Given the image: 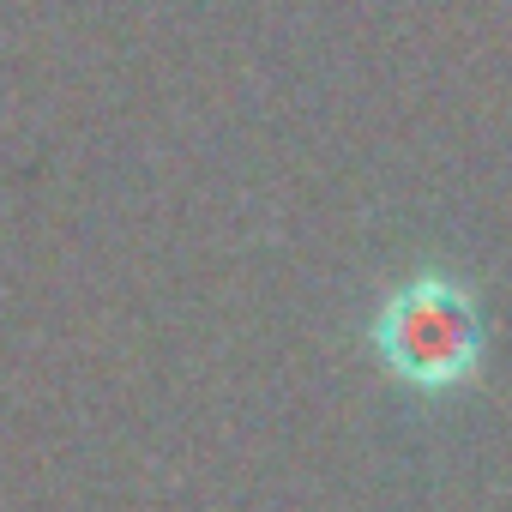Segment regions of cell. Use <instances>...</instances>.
Listing matches in <instances>:
<instances>
[{"label":"cell","mask_w":512,"mask_h":512,"mask_svg":"<svg viewBox=\"0 0 512 512\" xmlns=\"http://www.w3.org/2000/svg\"><path fill=\"white\" fill-rule=\"evenodd\" d=\"M380 356L392 362L398 380L428 386V392L470 380V368L482 356V320H476L470 290H458L452 278H434V272L404 284L380 314Z\"/></svg>","instance_id":"6da1fadb"}]
</instances>
